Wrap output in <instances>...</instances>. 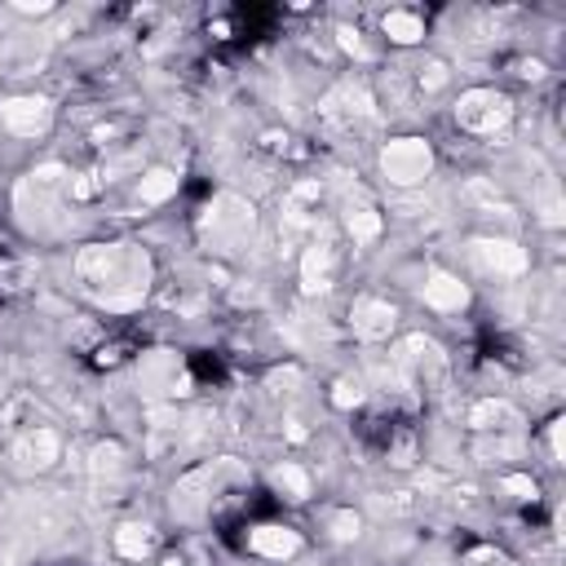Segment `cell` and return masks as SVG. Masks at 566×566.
I'll return each mask as SVG.
<instances>
[{
	"mask_svg": "<svg viewBox=\"0 0 566 566\" xmlns=\"http://www.w3.org/2000/svg\"><path fill=\"white\" fill-rule=\"evenodd\" d=\"M469 424L482 429V433H517L522 411L513 402H504V398H482V402L469 407Z\"/></svg>",
	"mask_w": 566,
	"mask_h": 566,
	"instance_id": "obj_16",
	"label": "cell"
},
{
	"mask_svg": "<svg viewBox=\"0 0 566 566\" xmlns=\"http://www.w3.org/2000/svg\"><path fill=\"white\" fill-rule=\"evenodd\" d=\"M504 491H513L517 500H535V482L522 478V473H509V478H504Z\"/></svg>",
	"mask_w": 566,
	"mask_h": 566,
	"instance_id": "obj_27",
	"label": "cell"
},
{
	"mask_svg": "<svg viewBox=\"0 0 566 566\" xmlns=\"http://www.w3.org/2000/svg\"><path fill=\"white\" fill-rule=\"evenodd\" d=\"M150 548H155V531H150V526H142V522H124V526L115 531V553H119V557L142 562Z\"/></svg>",
	"mask_w": 566,
	"mask_h": 566,
	"instance_id": "obj_19",
	"label": "cell"
},
{
	"mask_svg": "<svg viewBox=\"0 0 566 566\" xmlns=\"http://www.w3.org/2000/svg\"><path fill=\"white\" fill-rule=\"evenodd\" d=\"M332 402H336V407H358V402H363V385H358V380H336Z\"/></svg>",
	"mask_w": 566,
	"mask_h": 566,
	"instance_id": "obj_24",
	"label": "cell"
},
{
	"mask_svg": "<svg viewBox=\"0 0 566 566\" xmlns=\"http://www.w3.org/2000/svg\"><path fill=\"white\" fill-rule=\"evenodd\" d=\"M345 230H349V239L354 243H371L376 234H380V212H376V203L363 195V190H354L349 199H345Z\"/></svg>",
	"mask_w": 566,
	"mask_h": 566,
	"instance_id": "obj_18",
	"label": "cell"
},
{
	"mask_svg": "<svg viewBox=\"0 0 566 566\" xmlns=\"http://www.w3.org/2000/svg\"><path fill=\"white\" fill-rule=\"evenodd\" d=\"M371 115H376V102H371V88H367V84L345 80V84H336V88L323 97V119L336 124V128H354V124H363V119H371Z\"/></svg>",
	"mask_w": 566,
	"mask_h": 566,
	"instance_id": "obj_7",
	"label": "cell"
},
{
	"mask_svg": "<svg viewBox=\"0 0 566 566\" xmlns=\"http://www.w3.org/2000/svg\"><path fill=\"white\" fill-rule=\"evenodd\" d=\"M358 526H363L358 513H336V517H332V535H336V539H358Z\"/></svg>",
	"mask_w": 566,
	"mask_h": 566,
	"instance_id": "obj_25",
	"label": "cell"
},
{
	"mask_svg": "<svg viewBox=\"0 0 566 566\" xmlns=\"http://www.w3.org/2000/svg\"><path fill=\"white\" fill-rule=\"evenodd\" d=\"M394 323H398V310L380 296H358L349 310V327L358 340H385L394 332Z\"/></svg>",
	"mask_w": 566,
	"mask_h": 566,
	"instance_id": "obj_12",
	"label": "cell"
},
{
	"mask_svg": "<svg viewBox=\"0 0 566 566\" xmlns=\"http://www.w3.org/2000/svg\"><path fill=\"white\" fill-rule=\"evenodd\" d=\"M168 195H177V172H168V168H150V172L137 181V203H142V208H155V203H164Z\"/></svg>",
	"mask_w": 566,
	"mask_h": 566,
	"instance_id": "obj_20",
	"label": "cell"
},
{
	"mask_svg": "<svg viewBox=\"0 0 566 566\" xmlns=\"http://www.w3.org/2000/svg\"><path fill=\"white\" fill-rule=\"evenodd\" d=\"M394 363H398L407 389H438L442 376H447L442 349H438L433 340H424V336H407V340L394 349Z\"/></svg>",
	"mask_w": 566,
	"mask_h": 566,
	"instance_id": "obj_5",
	"label": "cell"
},
{
	"mask_svg": "<svg viewBox=\"0 0 566 566\" xmlns=\"http://www.w3.org/2000/svg\"><path fill=\"white\" fill-rule=\"evenodd\" d=\"M270 482H274V491L287 495V500H310V473H305L301 464H279V469L270 473Z\"/></svg>",
	"mask_w": 566,
	"mask_h": 566,
	"instance_id": "obj_22",
	"label": "cell"
},
{
	"mask_svg": "<svg viewBox=\"0 0 566 566\" xmlns=\"http://www.w3.org/2000/svg\"><path fill=\"white\" fill-rule=\"evenodd\" d=\"M248 548H252L256 557L283 562V557H292V553L301 548V535H296L292 526H274V522H265V526H252V535H248Z\"/></svg>",
	"mask_w": 566,
	"mask_h": 566,
	"instance_id": "obj_17",
	"label": "cell"
},
{
	"mask_svg": "<svg viewBox=\"0 0 566 566\" xmlns=\"http://www.w3.org/2000/svg\"><path fill=\"white\" fill-rule=\"evenodd\" d=\"M66 195H71V172H66L62 164H40L35 172H27L22 186H18V212H22L27 230L53 234V230H57L53 217L62 212Z\"/></svg>",
	"mask_w": 566,
	"mask_h": 566,
	"instance_id": "obj_2",
	"label": "cell"
},
{
	"mask_svg": "<svg viewBox=\"0 0 566 566\" xmlns=\"http://www.w3.org/2000/svg\"><path fill=\"white\" fill-rule=\"evenodd\" d=\"M49 119H53V106H49V97L22 93V97H9V102H0V124H4L13 137H35V133H44V128H49Z\"/></svg>",
	"mask_w": 566,
	"mask_h": 566,
	"instance_id": "obj_9",
	"label": "cell"
},
{
	"mask_svg": "<svg viewBox=\"0 0 566 566\" xmlns=\"http://www.w3.org/2000/svg\"><path fill=\"white\" fill-rule=\"evenodd\" d=\"M433 168V150L424 137H394L385 150H380V172L394 181V186H420Z\"/></svg>",
	"mask_w": 566,
	"mask_h": 566,
	"instance_id": "obj_6",
	"label": "cell"
},
{
	"mask_svg": "<svg viewBox=\"0 0 566 566\" xmlns=\"http://www.w3.org/2000/svg\"><path fill=\"white\" fill-rule=\"evenodd\" d=\"M13 9H18V13H35V18H40V13H49V4H44V0H35V4H13Z\"/></svg>",
	"mask_w": 566,
	"mask_h": 566,
	"instance_id": "obj_28",
	"label": "cell"
},
{
	"mask_svg": "<svg viewBox=\"0 0 566 566\" xmlns=\"http://www.w3.org/2000/svg\"><path fill=\"white\" fill-rule=\"evenodd\" d=\"M124 473H128V464H124L119 442H97L93 447V460H88V482L102 491V500H119Z\"/></svg>",
	"mask_w": 566,
	"mask_h": 566,
	"instance_id": "obj_13",
	"label": "cell"
},
{
	"mask_svg": "<svg viewBox=\"0 0 566 566\" xmlns=\"http://www.w3.org/2000/svg\"><path fill=\"white\" fill-rule=\"evenodd\" d=\"M9 455H13V464H18L22 473H40V469H49V464L62 455V438H57L49 424H31V429L13 433Z\"/></svg>",
	"mask_w": 566,
	"mask_h": 566,
	"instance_id": "obj_8",
	"label": "cell"
},
{
	"mask_svg": "<svg viewBox=\"0 0 566 566\" xmlns=\"http://www.w3.org/2000/svg\"><path fill=\"white\" fill-rule=\"evenodd\" d=\"M469 256L486 270V274H495V279H517V274H526V252L513 243V239H473L469 243Z\"/></svg>",
	"mask_w": 566,
	"mask_h": 566,
	"instance_id": "obj_10",
	"label": "cell"
},
{
	"mask_svg": "<svg viewBox=\"0 0 566 566\" xmlns=\"http://www.w3.org/2000/svg\"><path fill=\"white\" fill-rule=\"evenodd\" d=\"M75 274L93 301L106 310H133L146 296L150 283V261L133 243H93L75 256Z\"/></svg>",
	"mask_w": 566,
	"mask_h": 566,
	"instance_id": "obj_1",
	"label": "cell"
},
{
	"mask_svg": "<svg viewBox=\"0 0 566 566\" xmlns=\"http://www.w3.org/2000/svg\"><path fill=\"white\" fill-rule=\"evenodd\" d=\"M455 119H460V128H469V133H478V137H495V133L509 128L513 102H509L504 93H495V88H469V93L455 102Z\"/></svg>",
	"mask_w": 566,
	"mask_h": 566,
	"instance_id": "obj_4",
	"label": "cell"
},
{
	"mask_svg": "<svg viewBox=\"0 0 566 566\" xmlns=\"http://www.w3.org/2000/svg\"><path fill=\"white\" fill-rule=\"evenodd\" d=\"M137 385L150 389V394H159V398H177V394H186L190 376L181 371V363L172 354H146L137 363Z\"/></svg>",
	"mask_w": 566,
	"mask_h": 566,
	"instance_id": "obj_11",
	"label": "cell"
},
{
	"mask_svg": "<svg viewBox=\"0 0 566 566\" xmlns=\"http://www.w3.org/2000/svg\"><path fill=\"white\" fill-rule=\"evenodd\" d=\"M203 239L212 243V252H239L252 239V208L234 195L212 199V208L203 212Z\"/></svg>",
	"mask_w": 566,
	"mask_h": 566,
	"instance_id": "obj_3",
	"label": "cell"
},
{
	"mask_svg": "<svg viewBox=\"0 0 566 566\" xmlns=\"http://www.w3.org/2000/svg\"><path fill=\"white\" fill-rule=\"evenodd\" d=\"M336 40H340V49H345V53H354V57H367V44H363V35H358L354 27H340V31H336Z\"/></svg>",
	"mask_w": 566,
	"mask_h": 566,
	"instance_id": "obj_26",
	"label": "cell"
},
{
	"mask_svg": "<svg viewBox=\"0 0 566 566\" xmlns=\"http://www.w3.org/2000/svg\"><path fill=\"white\" fill-rule=\"evenodd\" d=\"M424 305L438 310V314H460V310L469 305V287H464L455 274L433 270V274L424 279Z\"/></svg>",
	"mask_w": 566,
	"mask_h": 566,
	"instance_id": "obj_15",
	"label": "cell"
},
{
	"mask_svg": "<svg viewBox=\"0 0 566 566\" xmlns=\"http://www.w3.org/2000/svg\"><path fill=\"white\" fill-rule=\"evenodd\" d=\"M522 438L517 433H495V438H482L478 442V460H486V464H495V460H504V455H522Z\"/></svg>",
	"mask_w": 566,
	"mask_h": 566,
	"instance_id": "obj_23",
	"label": "cell"
},
{
	"mask_svg": "<svg viewBox=\"0 0 566 566\" xmlns=\"http://www.w3.org/2000/svg\"><path fill=\"white\" fill-rule=\"evenodd\" d=\"M332 265H336V248H332V239L314 226V239H310L305 252H301V287H305V292H323V287L332 283Z\"/></svg>",
	"mask_w": 566,
	"mask_h": 566,
	"instance_id": "obj_14",
	"label": "cell"
},
{
	"mask_svg": "<svg viewBox=\"0 0 566 566\" xmlns=\"http://www.w3.org/2000/svg\"><path fill=\"white\" fill-rule=\"evenodd\" d=\"M380 27H385V35L398 40V44H416V40L424 35V22H420L416 13H407V9H389Z\"/></svg>",
	"mask_w": 566,
	"mask_h": 566,
	"instance_id": "obj_21",
	"label": "cell"
}]
</instances>
